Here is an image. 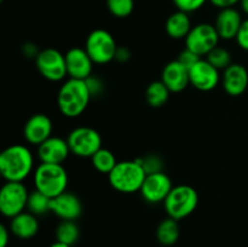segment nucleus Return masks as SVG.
Instances as JSON below:
<instances>
[{"label": "nucleus", "instance_id": "29", "mask_svg": "<svg viewBox=\"0 0 248 247\" xmlns=\"http://www.w3.org/2000/svg\"><path fill=\"white\" fill-rule=\"evenodd\" d=\"M136 160L140 162L147 174L162 172V170H164V161L157 154H148Z\"/></svg>", "mask_w": 248, "mask_h": 247}, {"label": "nucleus", "instance_id": "36", "mask_svg": "<svg viewBox=\"0 0 248 247\" xmlns=\"http://www.w3.org/2000/svg\"><path fill=\"white\" fill-rule=\"evenodd\" d=\"M23 52H24V55L28 56V57L36 58V56L39 55V52H40V51L38 50L36 45H34V44H31V43H27L26 45L23 46Z\"/></svg>", "mask_w": 248, "mask_h": 247}, {"label": "nucleus", "instance_id": "22", "mask_svg": "<svg viewBox=\"0 0 248 247\" xmlns=\"http://www.w3.org/2000/svg\"><path fill=\"white\" fill-rule=\"evenodd\" d=\"M157 241L164 246H172L179 239V227L176 219L169 217L162 220L156 230Z\"/></svg>", "mask_w": 248, "mask_h": 247}, {"label": "nucleus", "instance_id": "31", "mask_svg": "<svg viewBox=\"0 0 248 247\" xmlns=\"http://www.w3.org/2000/svg\"><path fill=\"white\" fill-rule=\"evenodd\" d=\"M85 82H86L87 89H89L90 93H91V97H96L103 93L104 84L99 77H93V75H91V77H89L86 80H85Z\"/></svg>", "mask_w": 248, "mask_h": 247}, {"label": "nucleus", "instance_id": "2", "mask_svg": "<svg viewBox=\"0 0 248 247\" xmlns=\"http://www.w3.org/2000/svg\"><path fill=\"white\" fill-rule=\"evenodd\" d=\"M85 80L69 79L63 82L57 94V106L65 118L74 119L86 110L91 99Z\"/></svg>", "mask_w": 248, "mask_h": 247}, {"label": "nucleus", "instance_id": "13", "mask_svg": "<svg viewBox=\"0 0 248 247\" xmlns=\"http://www.w3.org/2000/svg\"><path fill=\"white\" fill-rule=\"evenodd\" d=\"M64 56L68 77L78 80H86L91 77L93 61L85 48L73 47L68 50Z\"/></svg>", "mask_w": 248, "mask_h": 247}, {"label": "nucleus", "instance_id": "19", "mask_svg": "<svg viewBox=\"0 0 248 247\" xmlns=\"http://www.w3.org/2000/svg\"><path fill=\"white\" fill-rule=\"evenodd\" d=\"M242 22L244 19H242L241 14L234 7H228V9L220 10L216 19L215 27L220 39L232 40L236 38Z\"/></svg>", "mask_w": 248, "mask_h": 247}, {"label": "nucleus", "instance_id": "17", "mask_svg": "<svg viewBox=\"0 0 248 247\" xmlns=\"http://www.w3.org/2000/svg\"><path fill=\"white\" fill-rule=\"evenodd\" d=\"M161 81L167 86L171 92L178 93L186 90L190 84L189 69L184 67L178 61H172L167 63L161 73Z\"/></svg>", "mask_w": 248, "mask_h": 247}, {"label": "nucleus", "instance_id": "3", "mask_svg": "<svg viewBox=\"0 0 248 247\" xmlns=\"http://www.w3.org/2000/svg\"><path fill=\"white\" fill-rule=\"evenodd\" d=\"M68 172L60 164H44L40 162L33 173L34 186L48 198L53 199L67 191Z\"/></svg>", "mask_w": 248, "mask_h": 247}, {"label": "nucleus", "instance_id": "11", "mask_svg": "<svg viewBox=\"0 0 248 247\" xmlns=\"http://www.w3.org/2000/svg\"><path fill=\"white\" fill-rule=\"evenodd\" d=\"M172 181L164 171L147 174L140 193L142 198L149 203L164 202L172 190Z\"/></svg>", "mask_w": 248, "mask_h": 247}, {"label": "nucleus", "instance_id": "27", "mask_svg": "<svg viewBox=\"0 0 248 247\" xmlns=\"http://www.w3.org/2000/svg\"><path fill=\"white\" fill-rule=\"evenodd\" d=\"M206 60H207L213 67L217 68L218 70H225L229 65L232 64L230 52L227 48L220 47V46H217V47L213 48V50L206 56Z\"/></svg>", "mask_w": 248, "mask_h": 247}, {"label": "nucleus", "instance_id": "20", "mask_svg": "<svg viewBox=\"0 0 248 247\" xmlns=\"http://www.w3.org/2000/svg\"><path fill=\"white\" fill-rule=\"evenodd\" d=\"M10 232L16 237L28 240L35 236L39 232V220L36 216L31 212H22L11 218Z\"/></svg>", "mask_w": 248, "mask_h": 247}, {"label": "nucleus", "instance_id": "4", "mask_svg": "<svg viewBox=\"0 0 248 247\" xmlns=\"http://www.w3.org/2000/svg\"><path fill=\"white\" fill-rule=\"evenodd\" d=\"M147 173L137 160L119 161L113 171L108 174L110 185L116 191L124 194H133L140 191Z\"/></svg>", "mask_w": 248, "mask_h": 247}, {"label": "nucleus", "instance_id": "8", "mask_svg": "<svg viewBox=\"0 0 248 247\" xmlns=\"http://www.w3.org/2000/svg\"><path fill=\"white\" fill-rule=\"evenodd\" d=\"M67 142L70 153L79 157H92L102 148V137L98 131L87 126L70 131Z\"/></svg>", "mask_w": 248, "mask_h": 247}, {"label": "nucleus", "instance_id": "21", "mask_svg": "<svg viewBox=\"0 0 248 247\" xmlns=\"http://www.w3.org/2000/svg\"><path fill=\"white\" fill-rule=\"evenodd\" d=\"M191 28L193 27H191L189 15L186 12L179 11V10L174 12V14H172L167 18L166 24H165L166 33L169 34V36H171L172 39H176V40L186 39L189 31H191Z\"/></svg>", "mask_w": 248, "mask_h": 247}, {"label": "nucleus", "instance_id": "16", "mask_svg": "<svg viewBox=\"0 0 248 247\" xmlns=\"http://www.w3.org/2000/svg\"><path fill=\"white\" fill-rule=\"evenodd\" d=\"M51 212L62 220H75L82 213L81 201L75 194L64 191L51 199Z\"/></svg>", "mask_w": 248, "mask_h": 247}, {"label": "nucleus", "instance_id": "12", "mask_svg": "<svg viewBox=\"0 0 248 247\" xmlns=\"http://www.w3.org/2000/svg\"><path fill=\"white\" fill-rule=\"evenodd\" d=\"M189 77L195 89L205 92L216 89L220 80L219 70L202 58L189 69Z\"/></svg>", "mask_w": 248, "mask_h": 247}, {"label": "nucleus", "instance_id": "15", "mask_svg": "<svg viewBox=\"0 0 248 247\" xmlns=\"http://www.w3.org/2000/svg\"><path fill=\"white\" fill-rule=\"evenodd\" d=\"M70 153L67 139L61 137H50L38 147V157L44 164H60L67 160Z\"/></svg>", "mask_w": 248, "mask_h": 247}, {"label": "nucleus", "instance_id": "26", "mask_svg": "<svg viewBox=\"0 0 248 247\" xmlns=\"http://www.w3.org/2000/svg\"><path fill=\"white\" fill-rule=\"evenodd\" d=\"M91 161L92 166H93L97 171L104 174L110 173L114 170V167L116 166V164H118L115 155H114L109 149H104V148H101V149L91 157Z\"/></svg>", "mask_w": 248, "mask_h": 247}, {"label": "nucleus", "instance_id": "35", "mask_svg": "<svg viewBox=\"0 0 248 247\" xmlns=\"http://www.w3.org/2000/svg\"><path fill=\"white\" fill-rule=\"evenodd\" d=\"M131 52L126 47H118L115 53V60L120 63H125L130 60Z\"/></svg>", "mask_w": 248, "mask_h": 247}, {"label": "nucleus", "instance_id": "14", "mask_svg": "<svg viewBox=\"0 0 248 247\" xmlns=\"http://www.w3.org/2000/svg\"><path fill=\"white\" fill-rule=\"evenodd\" d=\"M53 125L51 119L45 114H34L27 120L23 128L24 139L31 145H40L52 137Z\"/></svg>", "mask_w": 248, "mask_h": 247}, {"label": "nucleus", "instance_id": "38", "mask_svg": "<svg viewBox=\"0 0 248 247\" xmlns=\"http://www.w3.org/2000/svg\"><path fill=\"white\" fill-rule=\"evenodd\" d=\"M240 6L241 10L248 16V0H240Z\"/></svg>", "mask_w": 248, "mask_h": 247}, {"label": "nucleus", "instance_id": "32", "mask_svg": "<svg viewBox=\"0 0 248 247\" xmlns=\"http://www.w3.org/2000/svg\"><path fill=\"white\" fill-rule=\"evenodd\" d=\"M200 60H201L200 56H198L196 53H194L193 51L186 48V50L182 51V52L179 53V57L177 61H178L179 63H182L184 67H186L188 69H190V68L193 67L194 64H196V63H198Z\"/></svg>", "mask_w": 248, "mask_h": 247}, {"label": "nucleus", "instance_id": "10", "mask_svg": "<svg viewBox=\"0 0 248 247\" xmlns=\"http://www.w3.org/2000/svg\"><path fill=\"white\" fill-rule=\"evenodd\" d=\"M36 69L48 81H61L68 75L65 56L56 48H45L35 58Z\"/></svg>", "mask_w": 248, "mask_h": 247}, {"label": "nucleus", "instance_id": "28", "mask_svg": "<svg viewBox=\"0 0 248 247\" xmlns=\"http://www.w3.org/2000/svg\"><path fill=\"white\" fill-rule=\"evenodd\" d=\"M107 7L113 16L124 18L132 14L135 1L133 0H107Z\"/></svg>", "mask_w": 248, "mask_h": 247}, {"label": "nucleus", "instance_id": "1", "mask_svg": "<svg viewBox=\"0 0 248 247\" xmlns=\"http://www.w3.org/2000/svg\"><path fill=\"white\" fill-rule=\"evenodd\" d=\"M34 170V156L26 145H10L0 154V173L6 182H23Z\"/></svg>", "mask_w": 248, "mask_h": 247}, {"label": "nucleus", "instance_id": "40", "mask_svg": "<svg viewBox=\"0 0 248 247\" xmlns=\"http://www.w3.org/2000/svg\"><path fill=\"white\" fill-rule=\"evenodd\" d=\"M0 1H1V2H2V1H4V0H0Z\"/></svg>", "mask_w": 248, "mask_h": 247}, {"label": "nucleus", "instance_id": "39", "mask_svg": "<svg viewBox=\"0 0 248 247\" xmlns=\"http://www.w3.org/2000/svg\"><path fill=\"white\" fill-rule=\"evenodd\" d=\"M50 247H72V246H69V245L62 244V242H58V241H56L55 244H52V245H51Z\"/></svg>", "mask_w": 248, "mask_h": 247}, {"label": "nucleus", "instance_id": "25", "mask_svg": "<svg viewBox=\"0 0 248 247\" xmlns=\"http://www.w3.org/2000/svg\"><path fill=\"white\" fill-rule=\"evenodd\" d=\"M27 211L33 213L34 216H44L47 212H51V198L45 195L41 191L34 189L29 193L28 202H27Z\"/></svg>", "mask_w": 248, "mask_h": 247}, {"label": "nucleus", "instance_id": "33", "mask_svg": "<svg viewBox=\"0 0 248 247\" xmlns=\"http://www.w3.org/2000/svg\"><path fill=\"white\" fill-rule=\"evenodd\" d=\"M236 43L242 50L248 51V18L244 19L241 27H240V31L236 35Z\"/></svg>", "mask_w": 248, "mask_h": 247}, {"label": "nucleus", "instance_id": "24", "mask_svg": "<svg viewBox=\"0 0 248 247\" xmlns=\"http://www.w3.org/2000/svg\"><path fill=\"white\" fill-rule=\"evenodd\" d=\"M80 237V229L74 220H62L56 228V240L73 246Z\"/></svg>", "mask_w": 248, "mask_h": 247}, {"label": "nucleus", "instance_id": "6", "mask_svg": "<svg viewBox=\"0 0 248 247\" xmlns=\"http://www.w3.org/2000/svg\"><path fill=\"white\" fill-rule=\"evenodd\" d=\"M85 50L92 58L93 63L107 64L115 60L118 46H116L115 39L109 31L104 29H96L87 36Z\"/></svg>", "mask_w": 248, "mask_h": 247}, {"label": "nucleus", "instance_id": "9", "mask_svg": "<svg viewBox=\"0 0 248 247\" xmlns=\"http://www.w3.org/2000/svg\"><path fill=\"white\" fill-rule=\"evenodd\" d=\"M219 34L213 24L200 23L191 28L186 38V48L198 56H207L219 43Z\"/></svg>", "mask_w": 248, "mask_h": 247}, {"label": "nucleus", "instance_id": "37", "mask_svg": "<svg viewBox=\"0 0 248 247\" xmlns=\"http://www.w3.org/2000/svg\"><path fill=\"white\" fill-rule=\"evenodd\" d=\"M10 232L5 225H0V247H6L9 244Z\"/></svg>", "mask_w": 248, "mask_h": 247}, {"label": "nucleus", "instance_id": "18", "mask_svg": "<svg viewBox=\"0 0 248 247\" xmlns=\"http://www.w3.org/2000/svg\"><path fill=\"white\" fill-rule=\"evenodd\" d=\"M223 87L230 96H241L248 87V70L242 64L232 63L223 73Z\"/></svg>", "mask_w": 248, "mask_h": 247}, {"label": "nucleus", "instance_id": "23", "mask_svg": "<svg viewBox=\"0 0 248 247\" xmlns=\"http://www.w3.org/2000/svg\"><path fill=\"white\" fill-rule=\"evenodd\" d=\"M170 91L166 85L160 80V81H153L145 90V99L148 104L153 108H160L170 98Z\"/></svg>", "mask_w": 248, "mask_h": 247}, {"label": "nucleus", "instance_id": "30", "mask_svg": "<svg viewBox=\"0 0 248 247\" xmlns=\"http://www.w3.org/2000/svg\"><path fill=\"white\" fill-rule=\"evenodd\" d=\"M179 11H183L189 14V12L198 11L199 9L203 6L208 0H172Z\"/></svg>", "mask_w": 248, "mask_h": 247}, {"label": "nucleus", "instance_id": "5", "mask_svg": "<svg viewBox=\"0 0 248 247\" xmlns=\"http://www.w3.org/2000/svg\"><path fill=\"white\" fill-rule=\"evenodd\" d=\"M199 203L198 191L190 185L181 184L172 188L169 196L165 199L164 207L167 216L179 220L190 216Z\"/></svg>", "mask_w": 248, "mask_h": 247}, {"label": "nucleus", "instance_id": "7", "mask_svg": "<svg viewBox=\"0 0 248 247\" xmlns=\"http://www.w3.org/2000/svg\"><path fill=\"white\" fill-rule=\"evenodd\" d=\"M29 191L22 182H6L0 190V212L7 218L27 210Z\"/></svg>", "mask_w": 248, "mask_h": 247}, {"label": "nucleus", "instance_id": "34", "mask_svg": "<svg viewBox=\"0 0 248 247\" xmlns=\"http://www.w3.org/2000/svg\"><path fill=\"white\" fill-rule=\"evenodd\" d=\"M216 7L223 10L228 7H234V5L240 4V0H210Z\"/></svg>", "mask_w": 248, "mask_h": 247}]
</instances>
